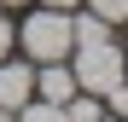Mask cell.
I'll return each mask as SVG.
<instances>
[{
	"label": "cell",
	"instance_id": "1",
	"mask_svg": "<svg viewBox=\"0 0 128 122\" xmlns=\"http://www.w3.org/2000/svg\"><path fill=\"white\" fill-rule=\"evenodd\" d=\"M18 41H24V52L35 58V64L70 58V52H76V29H70V12H52V6L29 12V17H24V29H18Z\"/></svg>",
	"mask_w": 128,
	"mask_h": 122
},
{
	"label": "cell",
	"instance_id": "2",
	"mask_svg": "<svg viewBox=\"0 0 128 122\" xmlns=\"http://www.w3.org/2000/svg\"><path fill=\"white\" fill-rule=\"evenodd\" d=\"M122 58H128V52L116 47V41H88V47H76V52H70L76 87H82V93H99V99H105V93L116 87V81H128V76H122Z\"/></svg>",
	"mask_w": 128,
	"mask_h": 122
},
{
	"label": "cell",
	"instance_id": "3",
	"mask_svg": "<svg viewBox=\"0 0 128 122\" xmlns=\"http://www.w3.org/2000/svg\"><path fill=\"white\" fill-rule=\"evenodd\" d=\"M35 99V64H12L0 58V111H18Z\"/></svg>",
	"mask_w": 128,
	"mask_h": 122
},
{
	"label": "cell",
	"instance_id": "4",
	"mask_svg": "<svg viewBox=\"0 0 128 122\" xmlns=\"http://www.w3.org/2000/svg\"><path fill=\"white\" fill-rule=\"evenodd\" d=\"M76 93V70L64 64V58H52V64L35 70V99H47V105H64V99Z\"/></svg>",
	"mask_w": 128,
	"mask_h": 122
},
{
	"label": "cell",
	"instance_id": "5",
	"mask_svg": "<svg viewBox=\"0 0 128 122\" xmlns=\"http://www.w3.org/2000/svg\"><path fill=\"white\" fill-rule=\"evenodd\" d=\"M18 122H64V105H47V99H29V105L12 111Z\"/></svg>",
	"mask_w": 128,
	"mask_h": 122
},
{
	"label": "cell",
	"instance_id": "6",
	"mask_svg": "<svg viewBox=\"0 0 128 122\" xmlns=\"http://www.w3.org/2000/svg\"><path fill=\"white\" fill-rule=\"evenodd\" d=\"M88 6L105 17V23H122V17H128V0H88Z\"/></svg>",
	"mask_w": 128,
	"mask_h": 122
},
{
	"label": "cell",
	"instance_id": "7",
	"mask_svg": "<svg viewBox=\"0 0 128 122\" xmlns=\"http://www.w3.org/2000/svg\"><path fill=\"white\" fill-rule=\"evenodd\" d=\"M12 41H18L12 35V17H6V6H0V58H12Z\"/></svg>",
	"mask_w": 128,
	"mask_h": 122
},
{
	"label": "cell",
	"instance_id": "8",
	"mask_svg": "<svg viewBox=\"0 0 128 122\" xmlns=\"http://www.w3.org/2000/svg\"><path fill=\"white\" fill-rule=\"evenodd\" d=\"M41 6H52V12H76L82 0H41Z\"/></svg>",
	"mask_w": 128,
	"mask_h": 122
},
{
	"label": "cell",
	"instance_id": "9",
	"mask_svg": "<svg viewBox=\"0 0 128 122\" xmlns=\"http://www.w3.org/2000/svg\"><path fill=\"white\" fill-rule=\"evenodd\" d=\"M0 6H29V0H0Z\"/></svg>",
	"mask_w": 128,
	"mask_h": 122
},
{
	"label": "cell",
	"instance_id": "10",
	"mask_svg": "<svg viewBox=\"0 0 128 122\" xmlns=\"http://www.w3.org/2000/svg\"><path fill=\"white\" fill-rule=\"evenodd\" d=\"M0 122H18V116H12V111H0Z\"/></svg>",
	"mask_w": 128,
	"mask_h": 122
},
{
	"label": "cell",
	"instance_id": "11",
	"mask_svg": "<svg viewBox=\"0 0 128 122\" xmlns=\"http://www.w3.org/2000/svg\"><path fill=\"white\" fill-rule=\"evenodd\" d=\"M93 122H116V116H93Z\"/></svg>",
	"mask_w": 128,
	"mask_h": 122
},
{
	"label": "cell",
	"instance_id": "12",
	"mask_svg": "<svg viewBox=\"0 0 128 122\" xmlns=\"http://www.w3.org/2000/svg\"><path fill=\"white\" fill-rule=\"evenodd\" d=\"M122 76H128V58H122Z\"/></svg>",
	"mask_w": 128,
	"mask_h": 122
}]
</instances>
